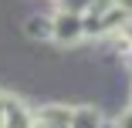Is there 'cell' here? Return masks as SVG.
<instances>
[{
    "mask_svg": "<svg viewBox=\"0 0 132 128\" xmlns=\"http://www.w3.org/2000/svg\"><path fill=\"white\" fill-rule=\"evenodd\" d=\"M129 71H132V64H129Z\"/></svg>",
    "mask_w": 132,
    "mask_h": 128,
    "instance_id": "6da1fadb",
    "label": "cell"
}]
</instances>
